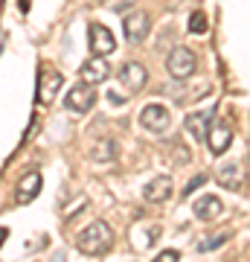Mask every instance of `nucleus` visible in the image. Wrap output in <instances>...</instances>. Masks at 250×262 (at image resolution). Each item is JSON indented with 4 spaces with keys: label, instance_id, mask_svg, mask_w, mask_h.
Wrapping results in <instances>:
<instances>
[{
    "label": "nucleus",
    "instance_id": "nucleus-3",
    "mask_svg": "<svg viewBox=\"0 0 250 262\" xmlns=\"http://www.w3.org/2000/svg\"><path fill=\"white\" fill-rule=\"evenodd\" d=\"M87 44H90L93 56H111L113 50H117V38H113V32L108 27H102V24H90L87 27Z\"/></svg>",
    "mask_w": 250,
    "mask_h": 262
},
{
    "label": "nucleus",
    "instance_id": "nucleus-7",
    "mask_svg": "<svg viewBox=\"0 0 250 262\" xmlns=\"http://www.w3.org/2000/svg\"><path fill=\"white\" fill-rule=\"evenodd\" d=\"M120 82L125 84V91H131V94H137V91H143L148 82V70L140 61H125V64L120 67Z\"/></svg>",
    "mask_w": 250,
    "mask_h": 262
},
{
    "label": "nucleus",
    "instance_id": "nucleus-9",
    "mask_svg": "<svg viewBox=\"0 0 250 262\" xmlns=\"http://www.w3.org/2000/svg\"><path fill=\"white\" fill-rule=\"evenodd\" d=\"M122 29H125V38H128L131 44H140V41L148 35V29H151V20H148L146 12H131L128 18L122 20Z\"/></svg>",
    "mask_w": 250,
    "mask_h": 262
},
{
    "label": "nucleus",
    "instance_id": "nucleus-13",
    "mask_svg": "<svg viewBox=\"0 0 250 262\" xmlns=\"http://www.w3.org/2000/svg\"><path fill=\"white\" fill-rule=\"evenodd\" d=\"M192 213H195V219H201V222H213V219H218V215L224 213V204H221L218 195H204V198L195 201Z\"/></svg>",
    "mask_w": 250,
    "mask_h": 262
},
{
    "label": "nucleus",
    "instance_id": "nucleus-4",
    "mask_svg": "<svg viewBox=\"0 0 250 262\" xmlns=\"http://www.w3.org/2000/svg\"><path fill=\"white\" fill-rule=\"evenodd\" d=\"M64 105H67V108H70L73 114H87L93 105H96V91H93V84L76 82L73 91H67Z\"/></svg>",
    "mask_w": 250,
    "mask_h": 262
},
{
    "label": "nucleus",
    "instance_id": "nucleus-6",
    "mask_svg": "<svg viewBox=\"0 0 250 262\" xmlns=\"http://www.w3.org/2000/svg\"><path fill=\"white\" fill-rule=\"evenodd\" d=\"M61 82H64V76L58 73V70L41 67V70H38V102L41 105L53 102V96H56V91L61 88Z\"/></svg>",
    "mask_w": 250,
    "mask_h": 262
},
{
    "label": "nucleus",
    "instance_id": "nucleus-12",
    "mask_svg": "<svg viewBox=\"0 0 250 262\" xmlns=\"http://www.w3.org/2000/svg\"><path fill=\"white\" fill-rule=\"evenodd\" d=\"M230 143H233V131L224 122L210 125V131H207V146H210L213 155H224V151L230 149Z\"/></svg>",
    "mask_w": 250,
    "mask_h": 262
},
{
    "label": "nucleus",
    "instance_id": "nucleus-5",
    "mask_svg": "<svg viewBox=\"0 0 250 262\" xmlns=\"http://www.w3.org/2000/svg\"><path fill=\"white\" fill-rule=\"evenodd\" d=\"M169 122H172V114H169L166 105L151 102V105H146V108L140 111V125H143L146 131H154V134H160V131L169 128Z\"/></svg>",
    "mask_w": 250,
    "mask_h": 262
},
{
    "label": "nucleus",
    "instance_id": "nucleus-22",
    "mask_svg": "<svg viewBox=\"0 0 250 262\" xmlns=\"http://www.w3.org/2000/svg\"><path fill=\"white\" fill-rule=\"evenodd\" d=\"M84 204H87V198H79V201H73V204L64 210V219H70V215L76 213V210H84Z\"/></svg>",
    "mask_w": 250,
    "mask_h": 262
},
{
    "label": "nucleus",
    "instance_id": "nucleus-15",
    "mask_svg": "<svg viewBox=\"0 0 250 262\" xmlns=\"http://www.w3.org/2000/svg\"><path fill=\"white\" fill-rule=\"evenodd\" d=\"M241 181H244V172H241V163L239 160H230V163H224L218 169V184L224 189H239Z\"/></svg>",
    "mask_w": 250,
    "mask_h": 262
},
{
    "label": "nucleus",
    "instance_id": "nucleus-21",
    "mask_svg": "<svg viewBox=\"0 0 250 262\" xmlns=\"http://www.w3.org/2000/svg\"><path fill=\"white\" fill-rule=\"evenodd\" d=\"M204 184H207V175H195V178L189 181V184H186V189H184V195H192L195 189H198V187H204Z\"/></svg>",
    "mask_w": 250,
    "mask_h": 262
},
{
    "label": "nucleus",
    "instance_id": "nucleus-14",
    "mask_svg": "<svg viewBox=\"0 0 250 262\" xmlns=\"http://www.w3.org/2000/svg\"><path fill=\"white\" fill-rule=\"evenodd\" d=\"M213 114L215 111H192V114H186V131L192 134L195 140H207V131H210Z\"/></svg>",
    "mask_w": 250,
    "mask_h": 262
},
{
    "label": "nucleus",
    "instance_id": "nucleus-17",
    "mask_svg": "<svg viewBox=\"0 0 250 262\" xmlns=\"http://www.w3.org/2000/svg\"><path fill=\"white\" fill-rule=\"evenodd\" d=\"M230 239V230H224V233H213V236H207V239H201V242L195 245L198 248V253H210L215 251V248H221L224 242Z\"/></svg>",
    "mask_w": 250,
    "mask_h": 262
},
{
    "label": "nucleus",
    "instance_id": "nucleus-11",
    "mask_svg": "<svg viewBox=\"0 0 250 262\" xmlns=\"http://www.w3.org/2000/svg\"><path fill=\"white\" fill-rule=\"evenodd\" d=\"M143 198H146L148 204H163L166 198H172V178H166V175L151 178L143 187Z\"/></svg>",
    "mask_w": 250,
    "mask_h": 262
},
{
    "label": "nucleus",
    "instance_id": "nucleus-10",
    "mask_svg": "<svg viewBox=\"0 0 250 262\" xmlns=\"http://www.w3.org/2000/svg\"><path fill=\"white\" fill-rule=\"evenodd\" d=\"M41 175L38 172H29V175H24L20 178V184H18V189H15V204H32L38 195H41Z\"/></svg>",
    "mask_w": 250,
    "mask_h": 262
},
{
    "label": "nucleus",
    "instance_id": "nucleus-24",
    "mask_svg": "<svg viewBox=\"0 0 250 262\" xmlns=\"http://www.w3.org/2000/svg\"><path fill=\"white\" fill-rule=\"evenodd\" d=\"M108 99H111V102H117V105L122 102V96H120V94H113V91H111V94H108Z\"/></svg>",
    "mask_w": 250,
    "mask_h": 262
},
{
    "label": "nucleus",
    "instance_id": "nucleus-18",
    "mask_svg": "<svg viewBox=\"0 0 250 262\" xmlns=\"http://www.w3.org/2000/svg\"><path fill=\"white\" fill-rule=\"evenodd\" d=\"M207 29H210L207 15L204 12H192V15H189V32H192V35H204Z\"/></svg>",
    "mask_w": 250,
    "mask_h": 262
},
{
    "label": "nucleus",
    "instance_id": "nucleus-1",
    "mask_svg": "<svg viewBox=\"0 0 250 262\" xmlns=\"http://www.w3.org/2000/svg\"><path fill=\"white\" fill-rule=\"evenodd\" d=\"M113 248V230L105 222H93L79 233V251L87 256H102Z\"/></svg>",
    "mask_w": 250,
    "mask_h": 262
},
{
    "label": "nucleus",
    "instance_id": "nucleus-20",
    "mask_svg": "<svg viewBox=\"0 0 250 262\" xmlns=\"http://www.w3.org/2000/svg\"><path fill=\"white\" fill-rule=\"evenodd\" d=\"M151 262H180V253H177L175 248H169V251H160Z\"/></svg>",
    "mask_w": 250,
    "mask_h": 262
},
{
    "label": "nucleus",
    "instance_id": "nucleus-16",
    "mask_svg": "<svg viewBox=\"0 0 250 262\" xmlns=\"http://www.w3.org/2000/svg\"><path fill=\"white\" fill-rule=\"evenodd\" d=\"M117 155H120V149H117V143H113L111 137L99 140L90 149V158L96 160V163H111V160H117Z\"/></svg>",
    "mask_w": 250,
    "mask_h": 262
},
{
    "label": "nucleus",
    "instance_id": "nucleus-2",
    "mask_svg": "<svg viewBox=\"0 0 250 262\" xmlns=\"http://www.w3.org/2000/svg\"><path fill=\"white\" fill-rule=\"evenodd\" d=\"M195 67H198V58L189 47H177L172 50V56L166 58V70L172 79H189L195 73Z\"/></svg>",
    "mask_w": 250,
    "mask_h": 262
},
{
    "label": "nucleus",
    "instance_id": "nucleus-8",
    "mask_svg": "<svg viewBox=\"0 0 250 262\" xmlns=\"http://www.w3.org/2000/svg\"><path fill=\"white\" fill-rule=\"evenodd\" d=\"M108 76H111V67H108V61H105L102 56H90L82 67H79V79H82L84 84H99V82H105Z\"/></svg>",
    "mask_w": 250,
    "mask_h": 262
},
{
    "label": "nucleus",
    "instance_id": "nucleus-19",
    "mask_svg": "<svg viewBox=\"0 0 250 262\" xmlns=\"http://www.w3.org/2000/svg\"><path fill=\"white\" fill-rule=\"evenodd\" d=\"M102 6L108 12H117V15H125V12L134 9V0H102Z\"/></svg>",
    "mask_w": 250,
    "mask_h": 262
},
{
    "label": "nucleus",
    "instance_id": "nucleus-23",
    "mask_svg": "<svg viewBox=\"0 0 250 262\" xmlns=\"http://www.w3.org/2000/svg\"><path fill=\"white\" fill-rule=\"evenodd\" d=\"M6 236H9V230H6V227H0V248H3V242H6Z\"/></svg>",
    "mask_w": 250,
    "mask_h": 262
}]
</instances>
